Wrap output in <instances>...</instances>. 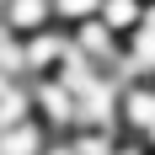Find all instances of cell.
<instances>
[{
	"label": "cell",
	"mask_w": 155,
	"mask_h": 155,
	"mask_svg": "<svg viewBox=\"0 0 155 155\" xmlns=\"http://www.w3.org/2000/svg\"><path fill=\"white\" fill-rule=\"evenodd\" d=\"M118 128L128 139H139L144 150H155V75H134L118 91Z\"/></svg>",
	"instance_id": "cell-1"
},
{
	"label": "cell",
	"mask_w": 155,
	"mask_h": 155,
	"mask_svg": "<svg viewBox=\"0 0 155 155\" xmlns=\"http://www.w3.org/2000/svg\"><path fill=\"white\" fill-rule=\"evenodd\" d=\"M96 16H102V0H54V27H80Z\"/></svg>",
	"instance_id": "cell-5"
},
{
	"label": "cell",
	"mask_w": 155,
	"mask_h": 155,
	"mask_svg": "<svg viewBox=\"0 0 155 155\" xmlns=\"http://www.w3.org/2000/svg\"><path fill=\"white\" fill-rule=\"evenodd\" d=\"M5 27L21 32V38L54 27V0H5Z\"/></svg>",
	"instance_id": "cell-3"
},
{
	"label": "cell",
	"mask_w": 155,
	"mask_h": 155,
	"mask_svg": "<svg viewBox=\"0 0 155 155\" xmlns=\"http://www.w3.org/2000/svg\"><path fill=\"white\" fill-rule=\"evenodd\" d=\"M144 16H150V0H102V21H107L123 43L144 27Z\"/></svg>",
	"instance_id": "cell-4"
},
{
	"label": "cell",
	"mask_w": 155,
	"mask_h": 155,
	"mask_svg": "<svg viewBox=\"0 0 155 155\" xmlns=\"http://www.w3.org/2000/svg\"><path fill=\"white\" fill-rule=\"evenodd\" d=\"M54 128L32 112V118H21V123H11V128H0V155H48L54 150Z\"/></svg>",
	"instance_id": "cell-2"
},
{
	"label": "cell",
	"mask_w": 155,
	"mask_h": 155,
	"mask_svg": "<svg viewBox=\"0 0 155 155\" xmlns=\"http://www.w3.org/2000/svg\"><path fill=\"white\" fill-rule=\"evenodd\" d=\"M0 21H5V0H0Z\"/></svg>",
	"instance_id": "cell-6"
}]
</instances>
